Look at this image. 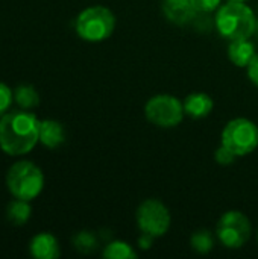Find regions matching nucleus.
<instances>
[{"label":"nucleus","mask_w":258,"mask_h":259,"mask_svg":"<svg viewBox=\"0 0 258 259\" xmlns=\"http://www.w3.org/2000/svg\"><path fill=\"white\" fill-rule=\"evenodd\" d=\"M227 55H228V59L231 64H234L239 68H246L249 65V62L254 59V56L257 55L255 44L251 39L230 41Z\"/></svg>","instance_id":"obj_12"},{"label":"nucleus","mask_w":258,"mask_h":259,"mask_svg":"<svg viewBox=\"0 0 258 259\" xmlns=\"http://www.w3.org/2000/svg\"><path fill=\"white\" fill-rule=\"evenodd\" d=\"M65 141V129L56 120L40 121V143L47 149H58Z\"/></svg>","instance_id":"obj_13"},{"label":"nucleus","mask_w":258,"mask_h":259,"mask_svg":"<svg viewBox=\"0 0 258 259\" xmlns=\"http://www.w3.org/2000/svg\"><path fill=\"white\" fill-rule=\"evenodd\" d=\"M75 30L78 36L87 42H102L114 33L116 15L106 6H88L76 17Z\"/></svg>","instance_id":"obj_3"},{"label":"nucleus","mask_w":258,"mask_h":259,"mask_svg":"<svg viewBox=\"0 0 258 259\" xmlns=\"http://www.w3.org/2000/svg\"><path fill=\"white\" fill-rule=\"evenodd\" d=\"M214 159L219 165H231V164H234L237 156L233 152H230L225 146L220 144L214 152Z\"/></svg>","instance_id":"obj_21"},{"label":"nucleus","mask_w":258,"mask_h":259,"mask_svg":"<svg viewBox=\"0 0 258 259\" xmlns=\"http://www.w3.org/2000/svg\"><path fill=\"white\" fill-rule=\"evenodd\" d=\"M220 144L237 158L248 156L258 149V126L245 117L233 118L222 129Z\"/></svg>","instance_id":"obj_5"},{"label":"nucleus","mask_w":258,"mask_h":259,"mask_svg":"<svg viewBox=\"0 0 258 259\" xmlns=\"http://www.w3.org/2000/svg\"><path fill=\"white\" fill-rule=\"evenodd\" d=\"M30 255L36 259H56L61 255L59 243L50 232L36 234L29 244Z\"/></svg>","instance_id":"obj_11"},{"label":"nucleus","mask_w":258,"mask_h":259,"mask_svg":"<svg viewBox=\"0 0 258 259\" xmlns=\"http://www.w3.org/2000/svg\"><path fill=\"white\" fill-rule=\"evenodd\" d=\"M257 240H258V229H257Z\"/></svg>","instance_id":"obj_26"},{"label":"nucleus","mask_w":258,"mask_h":259,"mask_svg":"<svg viewBox=\"0 0 258 259\" xmlns=\"http://www.w3.org/2000/svg\"><path fill=\"white\" fill-rule=\"evenodd\" d=\"M14 100L23 109H32L40 105V94L32 85H20L14 91Z\"/></svg>","instance_id":"obj_16"},{"label":"nucleus","mask_w":258,"mask_h":259,"mask_svg":"<svg viewBox=\"0 0 258 259\" xmlns=\"http://www.w3.org/2000/svg\"><path fill=\"white\" fill-rule=\"evenodd\" d=\"M161 11L166 20L176 26L190 24L198 15L190 0H163Z\"/></svg>","instance_id":"obj_9"},{"label":"nucleus","mask_w":258,"mask_h":259,"mask_svg":"<svg viewBox=\"0 0 258 259\" xmlns=\"http://www.w3.org/2000/svg\"><path fill=\"white\" fill-rule=\"evenodd\" d=\"M36 143H40V120L32 112L12 111L0 118V149L6 155H26Z\"/></svg>","instance_id":"obj_1"},{"label":"nucleus","mask_w":258,"mask_h":259,"mask_svg":"<svg viewBox=\"0 0 258 259\" xmlns=\"http://www.w3.org/2000/svg\"><path fill=\"white\" fill-rule=\"evenodd\" d=\"M257 17L246 2H227L220 5L214 15V27L228 41L251 39L255 36Z\"/></svg>","instance_id":"obj_2"},{"label":"nucleus","mask_w":258,"mask_h":259,"mask_svg":"<svg viewBox=\"0 0 258 259\" xmlns=\"http://www.w3.org/2000/svg\"><path fill=\"white\" fill-rule=\"evenodd\" d=\"M135 222L141 234L161 238L172 226V215L169 208L161 200L152 197L138 205L135 211Z\"/></svg>","instance_id":"obj_8"},{"label":"nucleus","mask_w":258,"mask_h":259,"mask_svg":"<svg viewBox=\"0 0 258 259\" xmlns=\"http://www.w3.org/2000/svg\"><path fill=\"white\" fill-rule=\"evenodd\" d=\"M255 36H257V39H258V23H257V30H255Z\"/></svg>","instance_id":"obj_25"},{"label":"nucleus","mask_w":258,"mask_h":259,"mask_svg":"<svg viewBox=\"0 0 258 259\" xmlns=\"http://www.w3.org/2000/svg\"><path fill=\"white\" fill-rule=\"evenodd\" d=\"M73 244H75L76 250H79L82 253H90V252H93L97 247V238H96L94 234L82 231V232L75 235Z\"/></svg>","instance_id":"obj_18"},{"label":"nucleus","mask_w":258,"mask_h":259,"mask_svg":"<svg viewBox=\"0 0 258 259\" xmlns=\"http://www.w3.org/2000/svg\"><path fill=\"white\" fill-rule=\"evenodd\" d=\"M190 246L196 253H201V255L210 253L214 247L213 234L207 229H199V231L193 232L190 237Z\"/></svg>","instance_id":"obj_17"},{"label":"nucleus","mask_w":258,"mask_h":259,"mask_svg":"<svg viewBox=\"0 0 258 259\" xmlns=\"http://www.w3.org/2000/svg\"><path fill=\"white\" fill-rule=\"evenodd\" d=\"M6 187L15 199L33 200L44 188V175L30 161H18L8 170Z\"/></svg>","instance_id":"obj_4"},{"label":"nucleus","mask_w":258,"mask_h":259,"mask_svg":"<svg viewBox=\"0 0 258 259\" xmlns=\"http://www.w3.org/2000/svg\"><path fill=\"white\" fill-rule=\"evenodd\" d=\"M102 256L106 259H135L138 253L129 243L122 240H114L103 247Z\"/></svg>","instance_id":"obj_15"},{"label":"nucleus","mask_w":258,"mask_h":259,"mask_svg":"<svg viewBox=\"0 0 258 259\" xmlns=\"http://www.w3.org/2000/svg\"><path fill=\"white\" fill-rule=\"evenodd\" d=\"M144 117L157 127L173 129L186 117L184 103L172 94H157L144 103Z\"/></svg>","instance_id":"obj_6"},{"label":"nucleus","mask_w":258,"mask_h":259,"mask_svg":"<svg viewBox=\"0 0 258 259\" xmlns=\"http://www.w3.org/2000/svg\"><path fill=\"white\" fill-rule=\"evenodd\" d=\"M198 14H210L220 8L222 0H190Z\"/></svg>","instance_id":"obj_19"},{"label":"nucleus","mask_w":258,"mask_h":259,"mask_svg":"<svg viewBox=\"0 0 258 259\" xmlns=\"http://www.w3.org/2000/svg\"><path fill=\"white\" fill-rule=\"evenodd\" d=\"M246 74H248V79L251 80V83L258 88V53L246 67Z\"/></svg>","instance_id":"obj_22"},{"label":"nucleus","mask_w":258,"mask_h":259,"mask_svg":"<svg viewBox=\"0 0 258 259\" xmlns=\"http://www.w3.org/2000/svg\"><path fill=\"white\" fill-rule=\"evenodd\" d=\"M252 235L249 219L239 209L227 211L220 215L216 226V237L225 249H242Z\"/></svg>","instance_id":"obj_7"},{"label":"nucleus","mask_w":258,"mask_h":259,"mask_svg":"<svg viewBox=\"0 0 258 259\" xmlns=\"http://www.w3.org/2000/svg\"><path fill=\"white\" fill-rule=\"evenodd\" d=\"M30 215H32V208L29 205V200L14 199L6 208V217L15 226L26 225L27 220L30 219Z\"/></svg>","instance_id":"obj_14"},{"label":"nucleus","mask_w":258,"mask_h":259,"mask_svg":"<svg viewBox=\"0 0 258 259\" xmlns=\"http://www.w3.org/2000/svg\"><path fill=\"white\" fill-rule=\"evenodd\" d=\"M12 100H14V93L11 91L8 85L0 82V118L8 112Z\"/></svg>","instance_id":"obj_20"},{"label":"nucleus","mask_w":258,"mask_h":259,"mask_svg":"<svg viewBox=\"0 0 258 259\" xmlns=\"http://www.w3.org/2000/svg\"><path fill=\"white\" fill-rule=\"evenodd\" d=\"M228 2H248V0H228Z\"/></svg>","instance_id":"obj_24"},{"label":"nucleus","mask_w":258,"mask_h":259,"mask_svg":"<svg viewBox=\"0 0 258 259\" xmlns=\"http://www.w3.org/2000/svg\"><path fill=\"white\" fill-rule=\"evenodd\" d=\"M154 240H155L154 237L146 235V234H141V237L138 238V246H140V249H143V250L151 249V246H152V241H154Z\"/></svg>","instance_id":"obj_23"},{"label":"nucleus","mask_w":258,"mask_h":259,"mask_svg":"<svg viewBox=\"0 0 258 259\" xmlns=\"http://www.w3.org/2000/svg\"><path fill=\"white\" fill-rule=\"evenodd\" d=\"M182 103H184L186 115L193 118V120L207 118L213 112V108H214L213 99L207 93H202V91H196V93L189 94L182 100Z\"/></svg>","instance_id":"obj_10"}]
</instances>
